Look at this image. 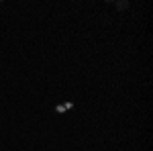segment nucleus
<instances>
[{
	"mask_svg": "<svg viewBox=\"0 0 153 151\" xmlns=\"http://www.w3.org/2000/svg\"><path fill=\"white\" fill-rule=\"evenodd\" d=\"M117 8H118V10H125V8H129V2H117Z\"/></svg>",
	"mask_w": 153,
	"mask_h": 151,
	"instance_id": "f257e3e1",
	"label": "nucleus"
}]
</instances>
